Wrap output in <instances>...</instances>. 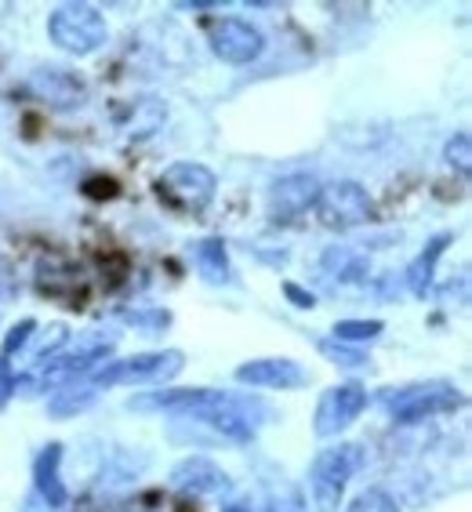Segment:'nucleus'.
I'll return each mask as SVG.
<instances>
[{
  "label": "nucleus",
  "mask_w": 472,
  "mask_h": 512,
  "mask_svg": "<svg viewBox=\"0 0 472 512\" xmlns=\"http://www.w3.org/2000/svg\"><path fill=\"white\" fill-rule=\"evenodd\" d=\"M320 197V178L309 171H295V175L276 178L266 193V211L273 222H291V218L305 215L309 207H316Z\"/></svg>",
  "instance_id": "obj_9"
},
{
  "label": "nucleus",
  "mask_w": 472,
  "mask_h": 512,
  "mask_svg": "<svg viewBox=\"0 0 472 512\" xmlns=\"http://www.w3.org/2000/svg\"><path fill=\"white\" fill-rule=\"evenodd\" d=\"M356 465H360V447L345 444V447H327L313 458L309 465V491H313V502L320 505V512H338L345 494V483L353 480Z\"/></svg>",
  "instance_id": "obj_5"
},
{
  "label": "nucleus",
  "mask_w": 472,
  "mask_h": 512,
  "mask_svg": "<svg viewBox=\"0 0 472 512\" xmlns=\"http://www.w3.org/2000/svg\"><path fill=\"white\" fill-rule=\"evenodd\" d=\"M233 378L251 389H302L309 382V371L291 356H262L236 367Z\"/></svg>",
  "instance_id": "obj_10"
},
{
  "label": "nucleus",
  "mask_w": 472,
  "mask_h": 512,
  "mask_svg": "<svg viewBox=\"0 0 472 512\" xmlns=\"http://www.w3.org/2000/svg\"><path fill=\"white\" fill-rule=\"evenodd\" d=\"M95 400H99V389H95L91 382H84V378H77V382L55 389V396L48 400V411H51V418H59L62 422V418H73V414L88 411Z\"/></svg>",
  "instance_id": "obj_17"
},
{
  "label": "nucleus",
  "mask_w": 472,
  "mask_h": 512,
  "mask_svg": "<svg viewBox=\"0 0 472 512\" xmlns=\"http://www.w3.org/2000/svg\"><path fill=\"white\" fill-rule=\"evenodd\" d=\"M443 157H447V164L451 168H458L462 175H469L472 168V146H469V131H458V135L447 142V149H443Z\"/></svg>",
  "instance_id": "obj_23"
},
{
  "label": "nucleus",
  "mask_w": 472,
  "mask_h": 512,
  "mask_svg": "<svg viewBox=\"0 0 472 512\" xmlns=\"http://www.w3.org/2000/svg\"><path fill=\"white\" fill-rule=\"evenodd\" d=\"M345 512H400V505H396L393 494L382 491V487H367V491L356 494L353 505Z\"/></svg>",
  "instance_id": "obj_20"
},
{
  "label": "nucleus",
  "mask_w": 472,
  "mask_h": 512,
  "mask_svg": "<svg viewBox=\"0 0 472 512\" xmlns=\"http://www.w3.org/2000/svg\"><path fill=\"white\" fill-rule=\"evenodd\" d=\"M378 404L389 411V418L400 425L407 422H422V418H433V414L458 411L465 404V396L458 393L454 382H418V385H400V389H385L378 396Z\"/></svg>",
  "instance_id": "obj_2"
},
{
  "label": "nucleus",
  "mask_w": 472,
  "mask_h": 512,
  "mask_svg": "<svg viewBox=\"0 0 472 512\" xmlns=\"http://www.w3.org/2000/svg\"><path fill=\"white\" fill-rule=\"evenodd\" d=\"M11 295H15V284H11L8 273H0V302H8Z\"/></svg>",
  "instance_id": "obj_26"
},
{
  "label": "nucleus",
  "mask_w": 472,
  "mask_h": 512,
  "mask_svg": "<svg viewBox=\"0 0 472 512\" xmlns=\"http://www.w3.org/2000/svg\"><path fill=\"white\" fill-rule=\"evenodd\" d=\"M189 258H193V266L197 273L204 276L207 284H229L233 280V269H229V255H226V240L218 237H204L197 244H189Z\"/></svg>",
  "instance_id": "obj_15"
},
{
  "label": "nucleus",
  "mask_w": 472,
  "mask_h": 512,
  "mask_svg": "<svg viewBox=\"0 0 472 512\" xmlns=\"http://www.w3.org/2000/svg\"><path fill=\"white\" fill-rule=\"evenodd\" d=\"M48 37L55 48L80 59V55H95V51L106 48L109 26L95 4H62V8L51 11Z\"/></svg>",
  "instance_id": "obj_3"
},
{
  "label": "nucleus",
  "mask_w": 472,
  "mask_h": 512,
  "mask_svg": "<svg viewBox=\"0 0 472 512\" xmlns=\"http://www.w3.org/2000/svg\"><path fill=\"white\" fill-rule=\"evenodd\" d=\"M284 295H287V302H291V306H298V309H313L316 306V295H313V291L298 287L295 280H284Z\"/></svg>",
  "instance_id": "obj_24"
},
{
  "label": "nucleus",
  "mask_w": 472,
  "mask_h": 512,
  "mask_svg": "<svg viewBox=\"0 0 472 512\" xmlns=\"http://www.w3.org/2000/svg\"><path fill=\"white\" fill-rule=\"evenodd\" d=\"M207 44L215 51V59L229 62V66H247V62H255L266 51L262 30L251 26L247 19H236V15H222V19L211 22Z\"/></svg>",
  "instance_id": "obj_7"
},
{
  "label": "nucleus",
  "mask_w": 472,
  "mask_h": 512,
  "mask_svg": "<svg viewBox=\"0 0 472 512\" xmlns=\"http://www.w3.org/2000/svg\"><path fill=\"white\" fill-rule=\"evenodd\" d=\"M385 324L382 320H338L335 327H331V338L342 345H353V349H360V345L374 342V338H382Z\"/></svg>",
  "instance_id": "obj_18"
},
{
  "label": "nucleus",
  "mask_w": 472,
  "mask_h": 512,
  "mask_svg": "<svg viewBox=\"0 0 472 512\" xmlns=\"http://www.w3.org/2000/svg\"><path fill=\"white\" fill-rule=\"evenodd\" d=\"M33 331H37V320H30V316L11 327L8 335H4V345H0V360H8V356H15L19 349H26L30 338H33Z\"/></svg>",
  "instance_id": "obj_22"
},
{
  "label": "nucleus",
  "mask_w": 472,
  "mask_h": 512,
  "mask_svg": "<svg viewBox=\"0 0 472 512\" xmlns=\"http://www.w3.org/2000/svg\"><path fill=\"white\" fill-rule=\"evenodd\" d=\"M120 320L131 327H138L142 335H164L171 327V313L168 309H124Z\"/></svg>",
  "instance_id": "obj_19"
},
{
  "label": "nucleus",
  "mask_w": 472,
  "mask_h": 512,
  "mask_svg": "<svg viewBox=\"0 0 472 512\" xmlns=\"http://www.w3.org/2000/svg\"><path fill=\"white\" fill-rule=\"evenodd\" d=\"M367 407V389L356 382H345V385H331L324 396H320V404H316L313 414V433L316 436H342L349 425L364 414Z\"/></svg>",
  "instance_id": "obj_8"
},
{
  "label": "nucleus",
  "mask_w": 472,
  "mask_h": 512,
  "mask_svg": "<svg viewBox=\"0 0 472 512\" xmlns=\"http://www.w3.org/2000/svg\"><path fill=\"white\" fill-rule=\"evenodd\" d=\"M30 91L51 109H77L88 102V84L62 66H44L30 77Z\"/></svg>",
  "instance_id": "obj_12"
},
{
  "label": "nucleus",
  "mask_w": 472,
  "mask_h": 512,
  "mask_svg": "<svg viewBox=\"0 0 472 512\" xmlns=\"http://www.w3.org/2000/svg\"><path fill=\"white\" fill-rule=\"evenodd\" d=\"M451 240H454V233H436V237L418 251V258H414L411 266H407L404 280H407V291H411L414 298H425V291H429V284H433L436 262H440V255L447 251Z\"/></svg>",
  "instance_id": "obj_16"
},
{
  "label": "nucleus",
  "mask_w": 472,
  "mask_h": 512,
  "mask_svg": "<svg viewBox=\"0 0 472 512\" xmlns=\"http://www.w3.org/2000/svg\"><path fill=\"white\" fill-rule=\"evenodd\" d=\"M215 189H218L215 171L204 168V164H193V160H178V164L160 171V178H157V193L168 200L175 211H182V215L204 211V207L215 200Z\"/></svg>",
  "instance_id": "obj_4"
},
{
  "label": "nucleus",
  "mask_w": 472,
  "mask_h": 512,
  "mask_svg": "<svg viewBox=\"0 0 472 512\" xmlns=\"http://www.w3.org/2000/svg\"><path fill=\"white\" fill-rule=\"evenodd\" d=\"M316 215H320V222L327 229H356V226H367L374 218V200L360 182L342 178V182L320 186Z\"/></svg>",
  "instance_id": "obj_6"
},
{
  "label": "nucleus",
  "mask_w": 472,
  "mask_h": 512,
  "mask_svg": "<svg viewBox=\"0 0 472 512\" xmlns=\"http://www.w3.org/2000/svg\"><path fill=\"white\" fill-rule=\"evenodd\" d=\"M320 353H324L335 367H364V364H367V353H364V349L342 345V342H335V338H327V342H320Z\"/></svg>",
  "instance_id": "obj_21"
},
{
  "label": "nucleus",
  "mask_w": 472,
  "mask_h": 512,
  "mask_svg": "<svg viewBox=\"0 0 472 512\" xmlns=\"http://www.w3.org/2000/svg\"><path fill=\"white\" fill-rule=\"evenodd\" d=\"M186 367V353L182 349H160V353H135L124 360H106L91 371L84 382L95 389H109V385H153V382H171L182 375Z\"/></svg>",
  "instance_id": "obj_1"
},
{
  "label": "nucleus",
  "mask_w": 472,
  "mask_h": 512,
  "mask_svg": "<svg viewBox=\"0 0 472 512\" xmlns=\"http://www.w3.org/2000/svg\"><path fill=\"white\" fill-rule=\"evenodd\" d=\"M11 396H15V375L8 360H0V404H8Z\"/></svg>",
  "instance_id": "obj_25"
},
{
  "label": "nucleus",
  "mask_w": 472,
  "mask_h": 512,
  "mask_svg": "<svg viewBox=\"0 0 472 512\" xmlns=\"http://www.w3.org/2000/svg\"><path fill=\"white\" fill-rule=\"evenodd\" d=\"M320 266H324L327 280H335V284H367V276H371V258H367V251L345 247V244L327 247L324 258H320Z\"/></svg>",
  "instance_id": "obj_14"
},
{
  "label": "nucleus",
  "mask_w": 472,
  "mask_h": 512,
  "mask_svg": "<svg viewBox=\"0 0 472 512\" xmlns=\"http://www.w3.org/2000/svg\"><path fill=\"white\" fill-rule=\"evenodd\" d=\"M171 483L186 494H229V476L226 469H218L211 458H186L171 469Z\"/></svg>",
  "instance_id": "obj_13"
},
{
  "label": "nucleus",
  "mask_w": 472,
  "mask_h": 512,
  "mask_svg": "<svg viewBox=\"0 0 472 512\" xmlns=\"http://www.w3.org/2000/svg\"><path fill=\"white\" fill-rule=\"evenodd\" d=\"M59 462H62V444H48L37 454V462H33V491H30V498H26L22 509H30V505H40L37 512H62L66 509L69 491L59 476Z\"/></svg>",
  "instance_id": "obj_11"
}]
</instances>
